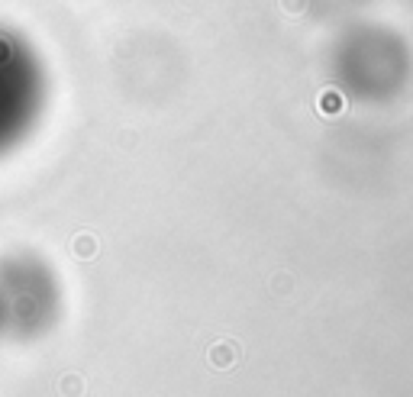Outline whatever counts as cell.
<instances>
[{
	"mask_svg": "<svg viewBox=\"0 0 413 397\" xmlns=\"http://www.w3.org/2000/svg\"><path fill=\"white\" fill-rule=\"evenodd\" d=\"M30 107L32 97L23 78L0 75V142H7L23 126V120L30 116Z\"/></svg>",
	"mask_w": 413,
	"mask_h": 397,
	"instance_id": "2",
	"label": "cell"
},
{
	"mask_svg": "<svg viewBox=\"0 0 413 397\" xmlns=\"http://www.w3.org/2000/svg\"><path fill=\"white\" fill-rule=\"evenodd\" d=\"M58 313V281L36 259H10L0 265V339H42L55 326Z\"/></svg>",
	"mask_w": 413,
	"mask_h": 397,
	"instance_id": "1",
	"label": "cell"
}]
</instances>
